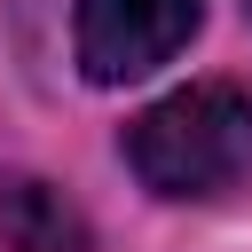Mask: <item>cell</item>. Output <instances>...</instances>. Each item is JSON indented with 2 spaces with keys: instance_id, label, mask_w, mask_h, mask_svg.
Returning <instances> with one entry per match:
<instances>
[{
  "instance_id": "6da1fadb",
  "label": "cell",
  "mask_w": 252,
  "mask_h": 252,
  "mask_svg": "<svg viewBox=\"0 0 252 252\" xmlns=\"http://www.w3.org/2000/svg\"><path fill=\"white\" fill-rule=\"evenodd\" d=\"M126 165L142 173L150 197H220L228 181L252 173V94L228 79H197L165 102H150L126 126Z\"/></svg>"
},
{
  "instance_id": "7a4b0ae2",
  "label": "cell",
  "mask_w": 252,
  "mask_h": 252,
  "mask_svg": "<svg viewBox=\"0 0 252 252\" xmlns=\"http://www.w3.org/2000/svg\"><path fill=\"white\" fill-rule=\"evenodd\" d=\"M205 24V0H79V71L94 87H126L150 79L158 63H173Z\"/></svg>"
},
{
  "instance_id": "3957f363",
  "label": "cell",
  "mask_w": 252,
  "mask_h": 252,
  "mask_svg": "<svg viewBox=\"0 0 252 252\" xmlns=\"http://www.w3.org/2000/svg\"><path fill=\"white\" fill-rule=\"evenodd\" d=\"M0 244L8 252H87V213L55 181H0Z\"/></svg>"
}]
</instances>
